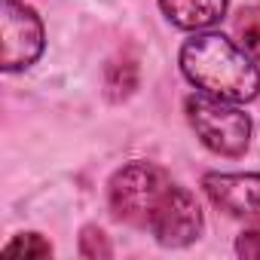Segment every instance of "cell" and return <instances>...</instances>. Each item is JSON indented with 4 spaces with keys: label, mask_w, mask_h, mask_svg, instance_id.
<instances>
[{
    "label": "cell",
    "mask_w": 260,
    "mask_h": 260,
    "mask_svg": "<svg viewBox=\"0 0 260 260\" xmlns=\"http://www.w3.org/2000/svg\"><path fill=\"white\" fill-rule=\"evenodd\" d=\"M236 254L245 257V260H260V223L239 233V239H236Z\"/></svg>",
    "instance_id": "cell-10"
},
{
    "label": "cell",
    "mask_w": 260,
    "mask_h": 260,
    "mask_svg": "<svg viewBox=\"0 0 260 260\" xmlns=\"http://www.w3.org/2000/svg\"><path fill=\"white\" fill-rule=\"evenodd\" d=\"M107 202L116 220L144 230L162 248H187L205 230L196 196L147 159H135L110 175Z\"/></svg>",
    "instance_id": "cell-1"
},
{
    "label": "cell",
    "mask_w": 260,
    "mask_h": 260,
    "mask_svg": "<svg viewBox=\"0 0 260 260\" xmlns=\"http://www.w3.org/2000/svg\"><path fill=\"white\" fill-rule=\"evenodd\" d=\"M184 80L211 98L233 104H248L260 95V68L257 61L220 31H196L184 40L178 52Z\"/></svg>",
    "instance_id": "cell-2"
},
{
    "label": "cell",
    "mask_w": 260,
    "mask_h": 260,
    "mask_svg": "<svg viewBox=\"0 0 260 260\" xmlns=\"http://www.w3.org/2000/svg\"><path fill=\"white\" fill-rule=\"evenodd\" d=\"M46 49V28L34 7L0 0V68L7 74L28 71Z\"/></svg>",
    "instance_id": "cell-4"
},
{
    "label": "cell",
    "mask_w": 260,
    "mask_h": 260,
    "mask_svg": "<svg viewBox=\"0 0 260 260\" xmlns=\"http://www.w3.org/2000/svg\"><path fill=\"white\" fill-rule=\"evenodd\" d=\"M159 13L169 19V25H175L178 31H208L214 28L223 16L230 0H156Z\"/></svg>",
    "instance_id": "cell-6"
},
{
    "label": "cell",
    "mask_w": 260,
    "mask_h": 260,
    "mask_svg": "<svg viewBox=\"0 0 260 260\" xmlns=\"http://www.w3.org/2000/svg\"><path fill=\"white\" fill-rule=\"evenodd\" d=\"M233 28H236V40H239V46H242V49L260 64V7H248V10H242V13L236 16Z\"/></svg>",
    "instance_id": "cell-7"
},
{
    "label": "cell",
    "mask_w": 260,
    "mask_h": 260,
    "mask_svg": "<svg viewBox=\"0 0 260 260\" xmlns=\"http://www.w3.org/2000/svg\"><path fill=\"white\" fill-rule=\"evenodd\" d=\"M202 190L233 217H260V172H205Z\"/></svg>",
    "instance_id": "cell-5"
},
{
    "label": "cell",
    "mask_w": 260,
    "mask_h": 260,
    "mask_svg": "<svg viewBox=\"0 0 260 260\" xmlns=\"http://www.w3.org/2000/svg\"><path fill=\"white\" fill-rule=\"evenodd\" d=\"M80 254L86 257H110V245H107V236L95 226H86L83 236H80Z\"/></svg>",
    "instance_id": "cell-9"
},
{
    "label": "cell",
    "mask_w": 260,
    "mask_h": 260,
    "mask_svg": "<svg viewBox=\"0 0 260 260\" xmlns=\"http://www.w3.org/2000/svg\"><path fill=\"white\" fill-rule=\"evenodd\" d=\"M7 257H49L52 254V245L40 236V233H19L7 248H4Z\"/></svg>",
    "instance_id": "cell-8"
},
{
    "label": "cell",
    "mask_w": 260,
    "mask_h": 260,
    "mask_svg": "<svg viewBox=\"0 0 260 260\" xmlns=\"http://www.w3.org/2000/svg\"><path fill=\"white\" fill-rule=\"evenodd\" d=\"M184 113L196 138L202 141V147H208L211 153L236 159L251 147L254 122L239 104L199 92L184 101Z\"/></svg>",
    "instance_id": "cell-3"
}]
</instances>
